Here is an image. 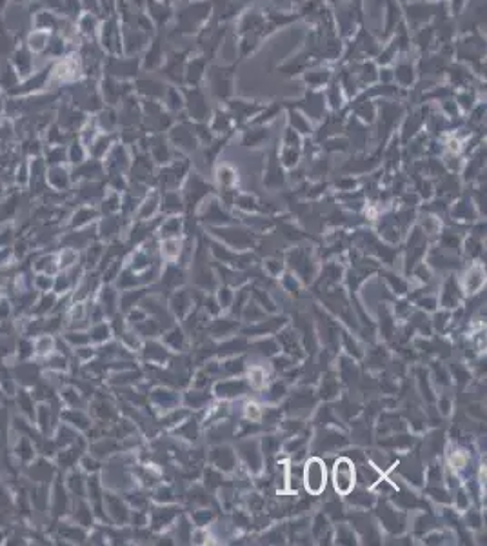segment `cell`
Here are the masks:
<instances>
[{
  "instance_id": "6da1fadb",
  "label": "cell",
  "mask_w": 487,
  "mask_h": 546,
  "mask_svg": "<svg viewBox=\"0 0 487 546\" xmlns=\"http://www.w3.org/2000/svg\"><path fill=\"white\" fill-rule=\"evenodd\" d=\"M302 484L309 495H320L327 484V468L326 462L320 457H311L305 461L302 468Z\"/></svg>"
},
{
  "instance_id": "7a4b0ae2",
  "label": "cell",
  "mask_w": 487,
  "mask_h": 546,
  "mask_svg": "<svg viewBox=\"0 0 487 546\" xmlns=\"http://www.w3.org/2000/svg\"><path fill=\"white\" fill-rule=\"evenodd\" d=\"M333 488L335 492L340 495H349L355 490L357 484V470H355V462L351 461L349 457H340L336 459L333 466Z\"/></svg>"
},
{
  "instance_id": "3957f363",
  "label": "cell",
  "mask_w": 487,
  "mask_h": 546,
  "mask_svg": "<svg viewBox=\"0 0 487 546\" xmlns=\"http://www.w3.org/2000/svg\"><path fill=\"white\" fill-rule=\"evenodd\" d=\"M211 84L218 98H227L231 93L233 67H211Z\"/></svg>"
},
{
  "instance_id": "277c9868",
  "label": "cell",
  "mask_w": 487,
  "mask_h": 546,
  "mask_svg": "<svg viewBox=\"0 0 487 546\" xmlns=\"http://www.w3.org/2000/svg\"><path fill=\"white\" fill-rule=\"evenodd\" d=\"M484 282H486V271L478 264L471 266L469 271L463 277V284H465V291L467 293H476L484 286Z\"/></svg>"
},
{
  "instance_id": "5b68a950",
  "label": "cell",
  "mask_w": 487,
  "mask_h": 546,
  "mask_svg": "<svg viewBox=\"0 0 487 546\" xmlns=\"http://www.w3.org/2000/svg\"><path fill=\"white\" fill-rule=\"evenodd\" d=\"M214 391H216V395L218 397H226V399H229V397H238V395H244V393L247 391V383H245V381H224V383L216 384Z\"/></svg>"
},
{
  "instance_id": "8992f818",
  "label": "cell",
  "mask_w": 487,
  "mask_h": 546,
  "mask_svg": "<svg viewBox=\"0 0 487 546\" xmlns=\"http://www.w3.org/2000/svg\"><path fill=\"white\" fill-rule=\"evenodd\" d=\"M187 100H189V111L195 119H206L208 115V104L206 98L200 93L198 88H193V91H187Z\"/></svg>"
},
{
  "instance_id": "52a82bcc",
  "label": "cell",
  "mask_w": 487,
  "mask_h": 546,
  "mask_svg": "<svg viewBox=\"0 0 487 546\" xmlns=\"http://www.w3.org/2000/svg\"><path fill=\"white\" fill-rule=\"evenodd\" d=\"M240 455L244 457V461H245V464L249 466L253 472H258L260 470V450H258V446H256V443H251V441H247V443L240 444Z\"/></svg>"
},
{
  "instance_id": "ba28073f",
  "label": "cell",
  "mask_w": 487,
  "mask_h": 546,
  "mask_svg": "<svg viewBox=\"0 0 487 546\" xmlns=\"http://www.w3.org/2000/svg\"><path fill=\"white\" fill-rule=\"evenodd\" d=\"M211 459H213L214 466H218L220 470H233L235 466V455L229 448H216Z\"/></svg>"
},
{
  "instance_id": "9c48e42d",
  "label": "cell",
  "mask_w": 487,
  "mask_h": 546,
  "mask_svg": "<svg viewBox=\"0 0 487 546\" xmlns=\"http://www.w3.org/2000/svg\"><path fill=\"white\" fill-rule=\"evenodd\" d=\"M55 350V339L51 335H40L36 337L35 342H33V353H36L38 357H48V355L53 353Z\"/></svg>"
},
{
  "instance_id": "30bf717a",
  "label": "cell",
  "mask_w": 487,
  "mask_h": 546,
  "mask_svg": "<svg viewBox=\"0 0 487 546\" xmlns=\"http://www.w3.org/2000/svg\"><path fill=\"white\" fill-rule=\"evenodd\" d=\"M107 508H109V515L113 517L117 522H124L125 519H127V515H129L127 508L120 503L119 497H111V495H109V497H107Z\"/></svg>"
},
{
  "instance_id": "8fae6325",
  "label": "cell",
  "mask_w": 487,
  "mask_h": 546,
  "mask_svg": "<svg viewBox=\"0 0 487 546\" xmlns=\"http://www.w3.org/2000/svg\"><path fill=\"white\" fill-rule=\"evenodd\" d=\"M204 71H206V59L193 60L189 64V67H187V75H185V77H187V82L193 84V88H196L198 82L202 80Z\"/></svg>"
},
{
  "instance_id": "7c38bea8",
  "label": "cell",
  "mask_w": 487,
  "mask_h": 546,
  "mask_svg": "<svg viewBox=\"0 0 487 546\" xmlns=\"http://www.w3.org/2000/svg\"><path fill=\"white\" fill-rule=\"evenodd\" d=\"M214 15L218 20H226V18L233 17L238 9V4L233 0H214Z\"/></svg>"
},
{
  "instance_id": "4fadbf2b",
  "label": "cell",
  "mask_w": 487,
  "mask_h": 546,
  "mask_svg": "<svg viewBox=\"0 0 487 546\" xmlns=\"http://www.w3.org/2000/svg\"><path fill=\"white\" fill-rule=\"evenodd\" d=\"M173 138H175V142L180 146V148H185V150H191V148H195V137H193V131H187V129H184V128H177L175 129V133H173Z\"/></svg>"
},
{
  "instance_id": "5bb4252c",
  "label": "cell",
  "mask_w": 487,
  "mask_h": 546,
  "mask_svg": "<svg viewBox=\"0 0 487 546\" xmlns=\"http://www.w3.org/2000/svg\"><path fill=\"white\" fill-rule=\"evenodd\" d=\"M458 289L455 286L453 281H447L446 286H444V293H442V304L446 308H453L458 304Z\"/></svg>"
},
{
  "instance_id": "9a60e30c",
  "label": "cell",
  "mask_w": 487,
  "mask_h": 546,
  "mask_svg": "<svg viewBox=\"0 0 487 546\" xmlns=\"http://www.w3.org/2000/svg\"><path fill=\"white\" fill-rule=\"evenodd\" d=\"M231 109L235 111V115L238 117V120H244L245 117H251V113H255V111H258V106H251V104H245V102H240V100H235V102H231ZM235 117V119H237Z\"/></svg>"
},
{
  "instance_id": "2e32d148",
  "label": "cell",
  "mask_w": 487,
  "mask_h": 546,
  "mask_svg": "<svg viewBox=\"0 0 487 546\" xmlns=\"http://www.w3.org/2000/svg\"><path fill=\"white\" fill-rule=\"evenodd\" d=\"M268 138V129H256V131H249L245 133V137H244V144L247 146V148H255V146H260L264 140Z\"/></svg>"
},
{
  "instance_id": "e0dca14e",
  "label": "cell",
  "mask_w": 487,
  "mask_h": 546,
  "mask_svg": "<svg viewBox=\"0 0 487 546\" xmlns=\"http://www.w3.org/2000/svg\"><path fill=\"white\" fill-rule=\"evenodd\" d=\"M171 306L179 315H184V312L187 310V306H189V295L184 293V291H179V293L173 297Z\"/></svg>"
},
{
  "instance_id": "ac0fdd59",
  "label": "cell",
  "mask_w": 487,
  "mask_h": 546,
  "mask_svg": "<svg viewBox=\"0 0 487 546\" xmlns=\"http://www.w3.org/2000/svg\"><path fill=\"white\" fill-rule=\"evenodd\" d=\"M109 335H111L109 326L104 324V322H96L90 333V339H93V341H96V342H102V341H107Z\"/></svg>"
},
{
  "instance_id": "d6986e66",
  "label": "cell",
  "mask_w": 487,
  "mask_h": 546,
  "mask_svg": "<svg viewBox=\"0 0 487 546\" xmlns=\"http://www.w3.org/2000/svg\"><path fill=\"white\" fill-rule=\"evenodd\" d=\"M395 77H396V80L402 86L411 84V82H413V67H411L409 64H400V66L396 67Z\"/></svg>"
},
{
  "instance_id": "ffe728a7",
  "label": "cell",
  "mask_w": 487,
  "mask_h": 546,
  "mask_svg": "<svg viewBox=\"0 0 487 546\" xmlns=\"http://www.w3.org/2000/svg\"><path fill=\"white\" fill-rule=\"evenodd\" d=\"M180 233V219L179 217H173V219H167L162 226V235L169 239V237H175V235Z\"/></svg>"
},
{
  "instance_id": "44dd1931",
  "label": "cell",
  "mask_w": 487,
  "mask_h": 546,
  "mask_svg": "<svg viewBox=\"0 0 487 546\" xmlns=\"http://www.w3.org/2000/svg\"><path fill=\"white\" fill-rule=\"evenodd\" d=\"M177 512H173V508H162V510H156L153 514V524L158 528L162 526V522H169L175 517Z\"/></svg>"
},
{
  "instance_id": "7402d4cb",
  "label": "cell",
  "mask_w": 487,
  "mask_h": 546,
  "mask_svg": "<svg viewBox=\"0 0 487 546\" xmlns=\"http://www.w3.org/2000/svg\"><path fill=\"white\" fill-rule=\"evenodd\" d=\"M162 252H164V255H166V257H171V258L179 257V253H180V242L177 239L169 237V239L164 240Z\"/></svg>"
},
{
  "instance_id": "603a6c76",
  "label": "cell",
  "mask_w": 487,
  "mask_h": 546,
  "mask_svg": "<svg viewBox=\"0 0 487 546\" xmlns=\"http://www.w3.org/2000/svg\"><path fill=\"white\" fill-rule=\"evenodd\" d=\"M206 217H209V221H214V222H227V221H229V217H227L224 211L220 210V206L216 204V202H213V204L208 206Z\"/></svg>"
},
{
  "instance_id": "cb8c5ba5",
  "label": "cell",
  "mask_w": 487,
  "mask_h": 546,
  "mask_svg": "<svg viewBox=\"0 0 487 546\" xmlns=\"http://www.w3.org/2000/svg\"><path fill=\"white\" fill-rule=\"evenodd\" d=\"M409 11H411L409 17L413 18L415 22H418V20H420V22H424L426 18H429L427 13H431V6H426V4H416V6L411 7Z\"/></svg>"
},
{
  "instance_id": "d4e9b609",
  "label": "cell",
  "mask_w": 487,
  "mask_h": 546,
  "mask_svg": "<svg viewBox=\"0 0 487 546\" xmlns=\"http://www.w3.org/2000/svg\"><path fill=\"white\" fill-rule=\"evenodd\" d=\"M166 342L175 350L182 348V346H184V333H182L179 328H175L171 333H167L166 335Z\"/></svg>"
},
{
  "instance_id": "484cf974",
  "label": "cell",
  "mask_w": 487,
  "mask_h": 546,
  "mask_svg": "<svg viewBox=\"0 0 487 546\" xmlns=\"http://www.w3.org/2000/svg\"><path fill=\"white\" fill-rule=\"evenodd\" d=\"M291 124L295 126V131H300V133H311V126H309V122L305 119H304V115H298V113H293L291 111Z\"/></svg>"
},
{
  "instance_id": "4316f807",
  "label": "cell",
  "mask_w": 487,
  "mask_h": 546,
  "mask_svg": "<svg viewBox=\"0 0 487 546\" xmlns=\"http://www.w3.org/2000/svg\"><path fill=\"white\" fill-rule=\"evenodd\" d=\"M249 383H251V386H255V388H262V386L266 384V372H264L262 368H251Z\"/></svg>"
},
{
  "instance_id": "83f0119b",
  "label": "cell",
  "mask_w": 487,
  "mask_h": 546,
  "mask_svg": "<svg viewBox=\"0 0 487 546\" xmlns=\"http://www.w3.org/2000/svg\"><path fill=\"white\" fill-rule=\"evenodd\" d=\"M146 355H148L149 360H164L166 359V350L160 344H149Z\"/></svg>"
},
{
  "instance_id": "f1b7e54d",
  "label": "cell",
  "mask_w": 487,
  "mask_h": 546,
  "mask_svg": "<svg viewBox=\"0 0 487 546\" xmlns=\"http://www.w3.org/2000/svg\"><path fill=\"white\" fill-rule=\"evenodd\" d=\"M153 399L158 404H164V406H167V404H171V402H175V399L177 397L173 395V391H167V390H154L153 391Z\"/></svg>"
},
{
  "instance_id": "f546056e",
  "label": "cell",
  "mask_w": 487,
  "mask_h": 546,
  "mask_svg": "<svg viewBox=\"0 0 487 546\" xmlns=\"http://www.w3.org/2000/svg\"><path fill=\"white\" fill-rule=\"evenodd\" d=\"M164 211H179L182 208L180 204V198L177 193H167L166 198H164Z\"/></svg>"
},
{
  "instance_id": "4dcf8cb0",
  "label": "cell",
  "mask_w": 487,
  "mask_h": 546,
  "mask_svg": "<svg viewBox=\"0 0 487 546\" xmlns=\"http://www.w3.org/2000/svg\"><path fill=\"white\" fill-rule=\"evenodd\" d=\"M262 415H264V412H262V408L258 406V404H255V402H249V404L245 406V417H247L251 422L260 420Z\"/></svg>"
},
{
  "instance_id": "1f68e13d",
  "label": "cell",
  "mask_w": 487,
  "mask_h": 546,
  "mask_svg": "<svg viewBox=\"0 0 487 546\" xmlns=\"http://www.w3.org/2000/svg\"><path fill=\"white\" fill-rule=\"evenodd\" d=\"M327 77H329L327 71H311L307 77H305V80H307L311 86H316V88H318V86H322L326 82Z\"/></svg>"
},
{
  "instance_id": "d6a6232c",
  "label": "cell",
  "mask_w": 487,
  "mask_h": 546,
  "mask_svg": "<svg viewBox=\"0 0 487 546\" xmlns=\"http://www.w3.org/2000/svg\"><path fill=\"white\" fill-rule=\"evenodd\" d=\"M237 206L238 208H242V210L253 211V210H256V200L253 197H249V195H242V197L237 198Z\"/></svg>"
},
{
  "instance_id": "836d02e7",
  "label": "cell",
  "mask_w": 487,
  "mask_h": 546,
  "mask_svg": "<svg viewBox=\"0 0 487 546\" xmlns=\"http://www.w3.org/2000/svg\"><path fill=\"white\" fill-rule=\"evenodd\" d=\"M282 161H284V166L291 168L298 162V153L295 151V148H287V150L282 153Z\"/></svg>"
},
{
  "instance_id": "e575fe53",
  "label": "cell",
  "mask_w": 487,
  "mask_h": 546,
  "mask_svg": "<svg viewBox=\"0 0 487 546\" xmlns=\"http://www.w3.org/2000/svg\"><path fill=\"white\" fill-rule=\"evenodd\" d=\"M154 208H156V197H154V195H151V197L146 198V202H144L142 208H140V217L153 215Z\"/></svg>"
},
{
  "instance_id": "d590c367",
  "label": "cell",
  "mask_w": 487,
  "mask_h": 546,
  "mask_svg": "<svg viewBox=\"0 0 487 546\" xmlns=\"http://www.w3.org/2000/svg\"><path fill=\"white\" fill-rule=\"evenodd\" d=\"M278 448H280L278 439L271 437V435L264 439V453H266V455H271V453H274V451H278Z\"/></svg>"
},
{
  "instance_id": "8d00e7d4",
  "label": "cell",
  "mask_w": 487,
  "mask_h": 546,
  "mask_svg": "<svg viewBox=\"0 0 487 546\" xmlns=\"http://www.w3.org/2000/svg\"><path fill=\"white\" fill-rule=\"evenodd\" d=\"M336 539H338V543H345V545H351V543H355V535H353V530L345 528V526L338 528V532H336Z\"/></svg>"
},
{
  "instance_id": "74e56055",
  "label": "cell",
  "mask_w": 487,
  "mask_h": 546,
  "mask_svg": "<svg viewBox=\"0 0 487 546\" xmlns=\"http://www.w3.org/2000/svg\"><path fill=\"white\" fill-rule=\"evenodd\" d=\"M336 393V381L335 379H324L322 384V395L324 397H333Z\"/></svg>"
},
{
  "instance_id": "f35d334b",
  "label": "cell",
  "mask_w": 487,
  "mask_h": 546,
  "mask_svg": "<svg viewBox=\"0 0 487 546\" xmlns=\"http://www.w3.org/2000/svg\"><path fill=\"white\" fill-rule=\"evenodd\" d=\"M233 328H235V324L229 322V321H216L213 326V331H214V335H218V333H224V335H226V333H229Z\"/></svg>"
},
{
  "instance_id": "ab89813d",
  "label": "cell",
  "mask_w": 487,
  "mask_h": 546,
  "mask_svg": "<svg viewBox=\"0 0 487 546\" xmlns=\"http://www.w3.org/2000/svg\"><path fill=\"white\" fill-rule=\"evenodd\" d=\"M285 395V384L284 383H274L273 388L269 390V399L271 401H278Z\"/></svg>"
},
{
  "instance_id": "60d3db41",
  "label": "cell",
  "mask_w": 487,
  "mask_h": 546,
  "mask_svg": "<svg viewBox=\"0 0 487 546\" xmlns=\"http://www.w3.org/2000/svg\"><path fill=\"white\" fill-rule=\"evenodd\" d=\"M187 399V404H193L195 408H200L204 402L208 401V397L206 395H200V393H196V391H191L189 395L185 397Z\"/></svg>"
},
{
  "instance_id": "b9f144b4",
  "label": "cell",
  "mask_w": 487,
  "mask_h": 546,
  "mask_svg": "<svg viewBox=\"0 0 487 546\" xmlns=\"http://www.w3.org/2000/svg\"><path fill=\"white\" fill-rule=\"evenodd\" d=\"M424 229L427 231V233H436V229H438V219H434V217H426V221L422 222Z\"/></svg>"
},
{
  "instance_id": "7bdbcfd3",
  "label": "cell",
  "mask_w": 487,
  "mask_h": 546,
  "mask_svg": "<svg viewBox=\"0 0 487 546\" xmlns=\"http://www.w3.org/2000/svg\"><path fill=\"white\" fill-rule=\"evenodd\" d=\"M154 499H156V501H160V503H164V501H173L171 488H158V490H156V495H154Z\"/></svg>"
},
{
  "instance_id": "ee69618b",
  "label": "cell",
  "mask_w": 487,
  "mask_h": 546,
  "mask_svg": "<svg viewBox=\"0 0 487 546\" xmlns=\"http://www.w3.org/2000/svg\"><path fill=\"white\" fill-rule=\"evenodd\" d=\"M242 364H244V362L240 359H231V360H227L226 366H224V368H226L227 373H235V372H240V370H242V368H244Z\"/></svg>"
},
{
  "instance_id": "f6af8a7d",
  "label": "cell",
  "mask_w": 487,
  "mask_h": 546,
  "mask_svg": "<svg viewBox=\"0 0 487 546\" xmlns=\"http://www.w3.org/2000/svg\"><path fill=\"white\" fill-rule=\"evenodd\" d=\"M220 308H227L229 304H231V299H233V293L229 291L227 288L220 289Z\"/></svg>"
},
{
  "instance_id": "bcb514c9",
  "label": "cell",
  "mask_w": 487,
  "mask_h": 546,
  "mask_svg": "<svg viewBox=\"0 0 487 546\" xmlns=\"http://www.w3.org/2000/svg\"><path fill=\"white\" fill-rule=\"evenodd\" d=\"M167 95L171 96V102H169V106H171L173 109H179L180 106H182V96L179 95V91L177 90H169L167 91Z\"/></svg>"
},
{
  "instance_id": "7dc6e473",
  "label": "cell",
  "mask_w": 487,
  "mask_h": 546,
  "mask_svg": "<svg viewBox=\"0 0 487 546\" xmlns=\"http://www.w3.org/2000/svg\"><path fill=\"white\" fill-rule=\"evenodd\" d=\"M82 466L86 472H96L98 470V462L95 459H90V457H84L82 459Z\"/></svg>"
},
{
  "instance_id": "c3c4849f",
  "label": "cell",
  "mask_w": 487,
  "mask_h": 546,
  "mask_svg": "<svg viewBox=\"0 0 487 546\" xmlns=\"http://www.w3.org/2000/svg\"><path fill=\"white\" fill-rule=\"evenodd\" d=\"M467 522H469L471 526H473V528H478V526H480L482 524V521H480V514H478V512H473V510H469V514H467Z\"/></svg>"
},
{
  "instance_id": "681fc988",
  "label": "cell",
  "mask_w": 487,
  "mask_h": 546,
  "mask_svg": "<svg viewBox=\"0 0 487 546\" xmlns=\"http://www.w3.org/2000/svg\"><path fill=\"white\" fill-rule=\"evenodd\" d=\"M193 517H195V521H196V524H198V526H204V524H206L204 521H209L211 514H209L208 510H204V512H196Z\"/></svg>"
},
{
  "instance_id": "f907efd6",
  "label": "cell",
  "mask_w": 487,
  "mask_h": 546,
  "mask_svg": "<svg viewBox=\"0 0 487 546\" xmlns=\"http://www.w3.org/2000/svg\"><path fill=\"white\" fill-rule=\"evenodd\" d=\"M457 506L458 508H467L469 506V495H465V492H458Z\"/></svg>"
},
{
  "instance_id": "816d5d0a",
  "label": "cell",
  "mask_w": 487,
  "mask_h": 546,
  "mask_svg": "<svg viewBox=\"0 0 487 546\" xmlns=\"http://www.w3.org/2000/svg\"><path fill=\"white\" fill-rule=\"evenodd\" d=\"M418 306L424 308V310H434V306H436V299H420L418 300Z\"/></svg>"
},
{
  "instance_id": "f5cc1de1",
  "label": "cell",
  "mask_w": 487,
  "mask_h": 546,
  "mask_svg": "<svg viewBox=\"0 0 487 546\" xmlns=\"http://www.w3.org/2000/svg\"><path fill=\"white\" fill-rule=\"evenodd\" d=\"M440 410H442V414H449L451 412V401L449 399H446V397H442L440 399Z\"/></svg>"
},
{
  "instance_id": "db71d44e",
  "label": "cell",
  "mask_w": 487,
  "mask_h": 546,
  "mask_svg": "<svg viewBox=\"0 0 487 546\" xmlns=\"http://www.w3.org/2000/svg\"><path fill=\"white\" fill-rule=\"evenodd\" d=\"M446 319H447V313H438V315L434 317V326H436V328H444L447 322Z\"/></svg>"
},
{
  "instance_id": "11a10c76",
  "label": "cell",
  "mask_w": 487,
  "mask_h": 546,
  "mask_svg": "<svg viewBox=\"0 0 487 546\" xmlns=\"http://www.w3.org/2000/svg\"><path fill=\"white\" fill-rule=\"evenodd\" d=\"M266 266H268V270H271L273 273H278V271L282 270V264H280L278 260H268Z\"/></svg>"
},
{
  "instance_id": "9f6ffc18",
  "label": "cell",
  "mask_w": 487,
  "mask_h": 546,
  "mask_svg": "<svg viewBox=\"0 0 487 546\" xmlns=\"http://www.w3.org/2000/svg\"><path fill=\"white\" fill-rule=\"evenodd\" d=\"M127 295H129V300H131V302H133V300H137L138 297H140V295H142V293H140V291H138V293H133V291H127ZM122 304H124L125 310H127V308H131V306H129V302H127V300H122Z\"/></svg>"
},
{
  "instance_id": "6f0895ef",
  "label": "cell",
  "mask_w": 487,
  "mask_h": 546,
  "mask_svg": "<svg viewBox=\"0 0 487 546\" xmlns=\"http://www.w3.org/2000/svg\"><path fill=\"white\" fill-rule=\"evenodd\" d=\"M293 2H302V0H293Z\"/></svg>"
}]
</instances>
